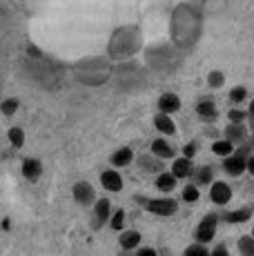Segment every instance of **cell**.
Masks as SVG:
<instances>
[{
	"label": "cell",
	"mask_w": 254,
	"mask_h": 256,
	"mask_svg": "<svg viewBox=\"0 0 254 256\" xmlns=\"http://www.w3.org/2000/svg\"><path fill=\"white\" fill-rule=\"evenodd\" d=\"M18 110V100L16 98H7V100H2V105H0V112H2L4 116H14Z\"/></svg>",
	"instance_id": "29"
},
{
	"label": "cell",
	"mask_w": 254,
	"mask_h": 256,
	"mask_svg": "<svg viewBox=\"0 0 254 256\" xmlns=\"http://www.w3.org/2000/svg\"><path fill=\"white\" fill-rule=\"evenodd\" d=\"M180 196H183V203H196V200L201 198V190H198V185L188 183L180 190Z\"/></svg>",
	"instance_id": "22"
},
{
	"label": "cell",
	"mask_w": 254,
	"mask_h": 256,
	"mask_svg": "<svg viewBox=\"0 0 254 256\" xmlns=\"http://www.w3.org/2000/svg\"><path fill=\"white\" fill-rule=\"evenodd\" d=\"M228 100L232 102V105H241V102H246L248 100V90L243 85H236V87H232L228 94Z\"/></svg>",
	"instance_id": "24"
},
{
	"label": "cell",
	"mask_w": 254,
	"mask_h": 256,
	"mask_svg": "<svg viewBox=\"0 0 254 256\" xmlns=\"http://www.w3.org/2000/svg\"><path fill=\"white\" fill-rule=\"evenodd\" d=\"M194 112H196V116L201 118L203 122H208V125H212V122L218 120V107L216 102L212 100V98H198L196 105H194Z\"/></svg>",
	"instance_id": "3"
},
{
	"label": "cell",
	"mask_w": 254,
	"mask_h": 256,
	"mask_svg": "<svg viewBox=\"0 0 254 256\" xmlns=\"http://www.w3.org/2000/svg\"><path fill=\"white\" fill-rule=\"evenodd\" d=\"M110 216H112V203L107 198H98L94 200V216H92V228L100 230L102 225L110 223Z\"/></svg>",
	"instance_id": "6"
},
{
	"label": "cell",
	"mask_w": 254,
	"mask_h": 256,
	"mask_svg": "<svg viewBox=\"0 0 254 256\" xmlns=\"http://www.w3.org/2000/svg\"><path fill=\"white\" fill-rule=\"evenodd\" d=\"M218 220H221V216H218L216 212L205 214L203 218L198 220L196 228H194V240H196V243H212L214 236H216V230H218Z\"/></svg>",
	"instance_id": "2"
},
{
	"label": "cell",
	"mask_w": 254,
	"mask_h": 256,
	"mask_svg": "<svg viewBox=\"0 0 254 256\" xmlns=\"http://www.w3.org/2000/svg\"><path fill=\"white\" fill-rule=\"evenodd\" d=\"M7 136H9V142H12L14 147H22V145H25V132H22L20 127H12Z\"/></svg>",
	"instance_id": "28"
},
{
	"label": "cell",
	"mask_w": 254,
	"mask_h": 256,
	"mask_svg": "<svg viewBox=\"0 0 254 256\" xmlns=\"http://www.w3.org/2000/svg\"><path fill=\"white\" fill-rule=\"evenodd\" d=\"M100 185H102V190L112 192V194H118V192H123V176L116 172V167L102 170L100 172Z\"/></svg>",
	"instance_id": "7"
},
{
	"label": "cell",
	"mask_w": 254,
	"mask_h": 256,
	"mask_svg": "<svg viewBox=\"0 0 254 256\" xmlns=\"http://www.w3.org/2000/svg\"><path fill=\"white\" fill-rule=\"evenodd\" d=\"M223 138H228L230 142H234V147L243 145V142L250 138L246 122H228L226 130H223Z\"/></svg>",
	"instance_id": "9"
},
{
	"label": "cell",
	"mask_w": 254,
	"mask_h": 256,
	"mask_svg": "<svg viewBox=\"0 0 254 256\" xmlns=\"http://www.w3.org/2000/svg\"><path fill=\"white\" fill-rule=\"evenodd\" d=\"M136 203L143 205V210H148L154 216H174L178 212V200L172 198L170 194H163L158 198H150V196H136Z\"/></svg>",
	"instance_id": "1"
},
{
	"label": "cell",
	"mask_w": 254,
	"mask_h": 256,
	"mask_svg": "<svg viewBox=\"0 0 254 256\" xmlns=\"http://www.w3.org/2000/svg\"><path fill=\"white\" fill-rule=\"evenodd\" d=\"M72 194H74V200L78 205H82V208H87V205H94L96 200V190L92 183H87V180H78V183L72 187Z\"/></svg>",
	"instance_id": "4"
},
{
	"label": "cell",
	"mask_w": 254,
	"mask_h": 256,
	"mask_svg": "<svg viewBox=\"0 0 254 256\" xmlns=\"http://www.w3.org/2000/svg\"><path fill=\"white\" fill-rule=\"evenodd\" d=\"M140 240H143V236H140L138 230H120L118 232V245H120V250H125V252L136 250L140 245Z\"/></svg>",
	"instance_id": "13"
},
{
	"label": "cell",
	"mask_w": 254,
	"mask_h": 256,
	"mask_svg": "<svg viewBox=\"0 0 254 256\" xmlns=\"http://www.w3.org/2000/svg\"><path fill=\"white\" fill-rule=\"evenodd\" d=\"M252 238H254V225H252Z\"/></svg>",
	"instance_id": "35"
},
{
	"label": "cell",
	"mask_w": 254,
	"mask_h": 256,
	"mask_svg": "<svg viewBox=\"0 0 254 256\" xmlns=\"http://www.w3.org/2000/svg\"><path fill=\"white\" fill-rule=\"evenodd\" d=\"M196 152H198V145L194 140L188 142V145L183 147V156H185V158H194V156H196Z\"/></svg>",
	"instance_id": "31"
},
{
	"label": "cell",
	"mask_w": 254,
	"mask_h": 256,
	"mask_svg": "<svg viewBox=\"0 0 254 256\" xmlns=\"http://www.w3.org/2000/svg\"><path fill=\"white\" fill-rule=\"evenodd\" d=\"M212 154H216L218 158H226V156L234 154V142H230L228 138H216L212 142Z\"/></svg>",
	"instance_id": "21"
},
{
	"label": "cell",
	"mask_w": 254,
	"mask_h": 256,
	"mask_svg": "<svg viewBox=\"0 0 254 256\" xmlns=\"http://www.w3.org/2000/svg\"><path fill=\"white\" fill-rule=\"evenodd\" d=\"M183 256H210V250L205 248V243H196V240H194L192 245L185 248Z\"/></svg>",
	"instance_id": "27"
},
{
	"label": "cell",
	"mask_w": 254,
	"mask_h": 256,
	"mask_svg": "<svg viewBox=\"0 0 254 256\" xmlns=\"http://www.w3.org/2000/svg\"><path fill=\"white\" fill-rule=\"evenodd\" d=\"M136 163H138V167L143 172H148V174H160V172H165V160H160L152 152H150V154H140Z\"/></svg>",
	"instance_id": "12"
},
{
	"label": "cell",
	"mask_w": 254,
	"mask_h": 256,
	"mask_svg": "<svg viewBox=\"0 0 254 256\" xmlns=\"http://www.w3.org/2000/svg\"><path fill=\"white\" fill-rule=\"evenodd\" d=\"M192 170H194L192 158H185V156H176V158H172V167H170V172H172V174L176 176L178 180L190 178Z\"/></svg>",
	"instance_id": "15"
},
{
	"label": "cell",
	"mask_w": 254,
	"mask_h": 256,
	"mask_svg": "<svg viewBox=\"0 0 254 256\" xmlns=\"http://www.w3.org/2000/svg\"><path fill=\"white\" fill-rule=\"evenodd\" d=\"M246 163H248V158H243L241 154H230L223 158V172H226L228 176H232V178H238V176H243L246 174Z\"/></svg>",
	"instance_id": "8"
},
{
	"label": "cell",
	"mask_w": 254,
	"mask_h": 256,
	"mask_svg": "<svg viewBox=\"0 0 254 256\" xmlns=\"http://www.w3.org/2000/svg\"><path fill=\"white\" fill-rule=\"evenodd\" d=\"M252 214H254V208H236V210L223 212V214H218V216H221V220L228 225H243L252 218Z\"/></svg>",
	"instance_id": "10"
},
{
	"label": "cell",
	"mask_w": 254,
	"mask_h": 256,
	"mask_svg": "<svg viewBox=\"0 0 254 256\" xmlns=\"http://www.w3.org/2000/svg\"><path fill=\"white\" fill-rule=\"evenodd\" d=\"M176 183H178V178L170 170L156 174V178H154V185H156V190H158L160 194H172V192L176 190Z\"/></svg>",
	"instance_id": "14"
},
{
	"label": "cell",
	"mask_w": 254,
	"mask_h": 256,
	"mask_svg": "<svg viewBox=\"0 0 254 256\" xmlns=\"http://www.w3.org/2000/svg\"><path fill=\"white\" fill-rule=\"evenodd\" d=\"M150 152H152L154 156H158L160 160H172L176 158V150H174L172 145H170L165 138H156L152 142V147H150Z\"/></svg>",
	"instance_id": "18"
},
{
	"label": "cell",
	"mask_w": 254,
	"mask_h": 256,
	"mask_svg": "<svg viewBox=\"0 0 254 256\" xmlns=\"http://www.w3.org/2000/svg\"><path fill=\"white\" fill-rule=\"evenodd\" d=\"M208 85L212 87V90H221V87L226 85V74L218 70H212L208 74Z\"/></svg>",
	"instance_id": "26"
},
{
	"label": "cell",
	"mask_w": 254,
	"mask_h": 256,
	"mask_svg": "<svg viewBox=\"0 0 254 256\" xmlns=\"http://www.w3.org/2000/svg\"><path fill=\"white\" fill-rule=\"evenodd\" d=\"M248 120V112H243V110H230L228 112V122H246Z\"/></svg>",
	"instance_id": "30"
},
{
	"label": "cell",
	"mask_w": 254,
	"mask_h": 256,
	"mask_svg": "<svg viewBox=\"0 0 254 256\" xmlns=\"http://www.w3.org/2000/svg\"><path fill=\"white\" fill-rule=\"evenodd\" d=\"M190 178H192V183L198 185V187L210 185L214 180V170L210 165H198V167H194V170H192Z\"/></svg>",
	"instance_id": "19"
},
{
	"label": "cell",
	"mask_w": 254,
	"mask_h": 256,
	"mask_svg": "<svg viewBox=\"0 0 254 256\" xmlns=\"http://www.w3.org/2000/svg\"><path fill=\"white\" fill-rule=\"evenodd\" d=\"M110 163H112V167H116V170L130 167L134 163V150H132V147H118V150L110 156Z\"/></svg>",
	"instance_id": "16"
},
{
	"label": "cell",
	"mask_w": 254,
	"mask_h": 256,
	"mask_svg": "<svg viewBox=\"0 0 254 256\" xmlns=\"http://www.w3.org/2000/svg\"><path fill=\"white\" fill-rule=\"evenodd\" d=\"M236 248H238V254L241 256H254V238H252V234H243L241 238H238Z\"/></svg>",
	"instance_id": "23"
},
{
	"label": "cell",
	"mask_w": 254,
	"mask_h": 256,
	"mask_svg": "<svg viewBox=\"0 0 254 256\" xmlns=\"http://www.w3.org/2000/svg\"><path fill=\"white\" fill-rule=\"evenodd\" d=\"M246 172H248V174H250V176H254V152H252L250 156H248V163H246Z\"/></svg>",
	"instance_id": "34"
},
{
	"label": "cell",
	"mask_w": 254,
	"mask_h": 256,
	"mask_svg": "<svg viewBox=\"0 0 254 256\" xmlns=\"http://www.w3.org/2000/svg\"><path fill=\"white\" fill-rule=\"evenodd\" d=\"M154 127H156V132L163 134V136H174L176 134V122L172 120V116L163 114V112H158V114L154 116Z\"/></svg>",
	"instance_id": "17"
},
{
	"label": "cell",
	"mask_w": 254,
	"mask_h": 256,
	"mask_svg": "<svg viewBox=\"0 0 254 256\" xmlns=\"http://www.w3.org/2000/svg\"><path fill=\"white\" fill-rule=\"evenodd\" d=\"M125 210H116V212H112V216H110V228L114 230V232H120V230H125Z\"/></svg>",
	"instance_id": "25"
},
{
	"label": "cell",
	"mask_w": 254,
	"mask_h": 256,
	"mask_svg": "<svg viewBox=\"0 0 254 256\" xmlns=\"http://www.w3.org/2000/svg\"><path fill=\"white\" fill-rule=\"evenodd\" d=\"M210 256H230L228 245L226 243H216L214 245V250H210Z\"/></svg>",
	"instance_id": "32"
},
{
	"label": "cell",
	"mask_w": 254,
	"mask_h": 256,
	"mask_svg": "<svg viewBox=\"0 0 254 256\" xmlns=\"http://www.w3.org/2000/svg\"><path fill=\"white\" fill-rule=\"evenodd\" d=\"M156 105H158V112H163V114H176V112L180 110V98L178 94L174 92H165L158 96V100H156Z\"/></svg>",
	"instance_id": "11"
},
{
	"label": "cell",
	"mask_w": 254,
	"mask_h": 256,
	"mask_svg": "<svg viewBox=\"0 0 254 256\" xmlns=\"http://www.w3.org/2000/svg\"><path fill=\"white\" fill-rule=\"evenodd\" d=\"M134 256H158V252H156L154 248H150V245H145V248H136V254Z\"/></svg>",
	"instance_id": "33"
},
{
	"label": "cell",
	"mask_w": 254,
	"mask_h": 256,
	"mask_svg": "<svg viewBox=\"0 0 254 256\" xmlns=\"http://www.w3.org/2000/svg\"><path fill=\"white\" fill-rule=\"evenodd\" d=\"M40 174H42L40 160H36V158H25V160H22V176H25L27 180L36 183V180L40 178Z\"/></svg>",
	"instance_id": "20"
},
{
	"label": "cell",
	"mask_w": 254,
	"mask_h": 256,
	"mask_svg": "<svg viewBox=\"0 0 254 256\" xmlns=\"http://www.w3.org/2000/svg\"><path fill=\"white\" fill-rule=\"evenodd\" d=\"M210 200L214 205H218V208L228 205L232 200V187L228 183H223V180H212L210 183Z\"/></svg>",
	"instance_id": "5"
}]
</instances>
